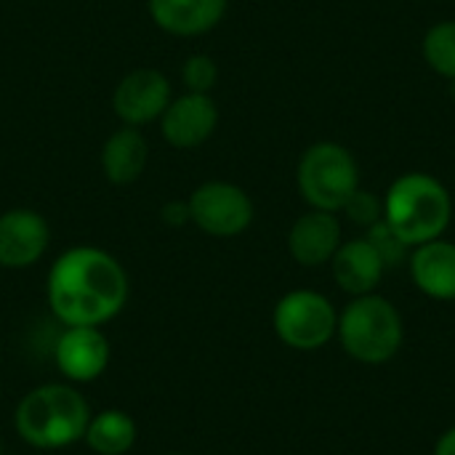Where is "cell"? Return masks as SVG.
<instances>
[{
  "label": "cell",
  "mask_w": 455,
  "mask_h": 455,
  "mask_svg": "<svg viewBox=\"0 0 455 455\" xmlns=\"http://www.w3.org/2000/svg\"><path fill=\"white\" fill-rule=\"evenodd\" d=\"M131 280L125 267L104 248L72 245L48 269L45 299L53 317L67 325L101 328L128 304Z\"/></svg>",
  "instance_id": "1"
},
{
  "label": "cell",
  "mask_w": 455,
  "mask_h": 455,
  "mask_svg": "<svg viewBox=\"0 0 455 455\" xmlns=\"http://www.w3.org/2000/svg\"><path fill=\"white\" fill-rule=\"evenodd\" d=\"M341 213H344L355 227L371 229L373 224H379V221L384 219V197H376L373 192H368V189L360 187V189L347 200V205L341 208Z\"/></svg>",
  "instance_id": "21"
},
{
  "label": "cell",
  "mask_w": 455,
  "mask_h": 455,
  "mask_svg": "<svg viewBox=\"0 0 455 455\" xmlns=\"http://www.w3.org/2000/svg\"><path fill=\"white\" fill-rule=\"evenodd\" d=\"M365 237H368V243L376 248V253L381 256V261L387 264V269H392V267H403V264H408V259H411V245L381 219L379 224H373L371 229H365Z\"/></svg>",
  "instance_id": "19"
},
{
  "label": "cell",
  "mask_w": 455,
  "mask_h": 455,
  "mask_svg": "<svg viewBox=\"0 0 455 455\" xmlns=\"http://www.w3.org/2000/svg\"><path fill=\"white\" fill-rule=\"evenodd\" d=\"M432 455H455V427L445 429V432L437 437Z\"/></svg>",
  "instance_id": "23"
},
{
  "label": "cell",
  "mask_w": 455,
  "mask_h": 455,
  "mask_svg": "<svg viewBox=\"0 0 455 455\" xmlns=\"http://www.w3.org/2000/svg\"><path fill=\"white\" fill-rule=\"evenodd\" d=\"M331 272L336 285L347 293V296H365V293H376V288L384 280L387 264L381 261V256L376 253V248L368 243V237H355V240H344L336 251V256L331 259Z\"/></svg>",
  "instance_id": "14"
},
{
  "label": "cell",
  "mask_w": 455,
  "mask_h": 455,
  "mask_svg": "<svg viewBox=\"0 0 455 455\" xmlns=\"http://www.w3.org/2000/svg\"><path fill=\"white\" fill-rule=\"evenodd\" d=\"M344 243L341 221L336 213L309 208L288 229V253L296 264L317 269L331 264L339 245Z\"/></svg>",
  "instance_id": "12"
},
{
  "label": "cell",
  "mask_w": 455,
  "mask_h": 455,
  "mask_svg": "<svg viewBox=\"0 0 455 455\" xmlns=\"http://www.w3.org/2000/svg\"><path fill=\"white\" fill-rule=\"evenodd\" d=\"M219 128V107L211 93H181L160 115V136L173 149H197Z\"/></svg>",
  "instance_id": "10"
},
{
  "label": "cell",
  "mask_w": 455,
  "mask_h": 455,
  "mask_svg": "<svg viewBox=\"0 0 455 455\" xmlns=\"http://www.w3.org/2000/svg\"><path fill=\"white\" fill-rule=\"evenodd\" d=\"M99 163L104 179L115 187H128L136 179H141L149 163V144L141 128L123 125L115 133H109L107 141L101 144Z\"/></svg>",
  "instance_id": "16"
},
{
  "label": "cell",
  "mask_w": 455,
  "mask_h": 455,
  "mask_svg": "<svg viewBox=\"0 0 455 455\" xmlns=\"http://www.w3.org/2000/svg\"><path fill=\"white\" fill-rule=\"evenodd\" d=\"M109 339L101 328L91 325H67L53 347V363L69 384H91L101 379L109 365Z\"/></svg>",
  "instance_id": "9"
},
{
  "label": "cell",
  "mask_w": 455,
  "mask_h": 455,
  "mask_svg": "<svg viewBox=\"0 0 455 455\" xmlns=\"http://www.w3.org/2000/svg\"><path fill=\"white\" fill-rule=\"evenodd\" d=\"M152 21L176 37H197L221 24L229 0H147Z\"/></svg>",
  "instance_id": "15"
},
{
  "label": "cell",
  "mask_w": 455,
  "mask_h": 455,
  "mask_svg": "<svg viewBox=\"0 0 455 455\" xmlns=\"http://www.w3.org/2000/svg\"><path fill=\"white\" fill-rule=\"evenodd\" d=\"M136 440H139V427L133 416L120 408H104L99 413H91V421L83 437L88 451L96 455L131 453Z\"/></svg>",
  "instance_id": "17"
},
{
  "label": "cell",
  "mask_w": 455,
  "mask_h": 455,
  "mask_svg": "<svg viewBox=\"0 0 455 455\" xmlns=\"http://www.w3.org/2000/svg\"><path fill=\"white\" fill-rule=\"evenodd\" d=\"M51 245V229L43 213L32 208H11L0 213V267L29 269Z\"/></svg>",
  "instance_id": "11"
},
{
  "label": "cell",
  "mask_w": 455,
  "mask_h": 455,
  "mask_svg": "<svg viewBox=\"0 0 455 455\" xmlns=\"http://www.w3.org/2000/svg\"><path fill=\"white\" fill-rule=\"evenodd\" d=\"M160 219L168 224V227H187L192 224V216H189V203L187 200H171L160 208Z\"/></svg>",
  "instance_id": "22"
},
{
  "label": "cell",
  "mask_w": 455,
  "mask_h": 455,
  "mask_svg": "<svg viewBox=\"0 0 455 455\" xmlns=\"http://www.w3.org/2000/svg\"><path fill=\"white\" fill-rule=\"evenodd\" d=\"M421 53L435 75L455 83V19L437 21L427 29L421 40Z\"/></svg>",
  "instance_id": "18"
},
{
  "label": "cell",
  "mask_w": 455,
  "mask_h": 455,
  "mask_svg": "<svg viewBox=\"0 0 455 455\" xmlns=\"http://www.w3.org/2000/svg\"><path fill=\"white\" fill-rule=\"evenodd\" d=\"M384 221L411 248L424 245L448 232L453 221V197L437 176L408 171L397 176L384 195Z\"/></svg>",
  "instance_id": "3"
},
{
  "label": "cell",
  "mask_w": 455,
  "mask_h": 455,
  "mask_svg": "<svg viewBox=\"0 0 455 455\" xmlns=\"http://www.w3.org/2000/svg\"><path fill=\"white\" fill-rule=\"evenodd\" d=\"M0 455H3V453H0Z\"/></svg>",
  "instance_id": "25"
},
{
  "label": "cell",
  "mask_w": 455,
  "mask_h": 455,
  "mask_svg": "<svg viewBox=\"0 0 455 455\" xmlns=\"http://www.w3.org/2000/svg\"><path fill=\"white\" fill-rule=\"evenodd\" d=\"M192 224L219 240L240 237L256 219V205L251 195L232 181H205L189 197Z\"/></svg>",
  "instance_id": "7"
},
{
  "label": "cell",
  "mask_w": 455,
  "mask_h": 455,
  "mask_svg": "<svg viewBox=\"0 0 455 455\" xmlns=\"http://www.w3.org/2000/svg\"><path fill=\"white\" fill-rule=\"evenodd\" d=\"M181 83L192 93H211L219 83V64L208 53H192L181 67Z\"/></svg>",
  "instance_id": "20"
},
{
  "label": "cell",
  "mask_w": 455,
  "mask_h": 455,
  "mask_svg": "<svg viewBox=\"0 0 455 455\" xmlns=\"http://www.w3.org/2000/svg\"><path fill=\"white\" fill-rule=\"evenodd\" d=\"M168 455H192V453H168Z\"/></svg>",
  "instance_id": "24"
},
{
  "label": "cell",
  "mask_w": 455,
  "mask_h": 455,
  "mask_svg": "<svg viewBox=\"0 0 455 455\" xmlns=\"http://www.w3.org/2000/svg\"><path fill=\"white\" fill-rule=\"evenodd\" d=\"M336 328L339 309L320 291H288L272 309V331L293 352H317L328 347L336 339Z\"/></svg>",
  "instance_id": "6"
},
{
  "label": "cell",
  "mask_w": 455,
  "mask_h": 455,
  "mask_svg": "<svg viewBox=\"0 0 455 455\" xmlns=\"http://www.w3.org/2000/svg\"><path fill=\"white\" fill-rule=\"evenodd\" d=\"M413 285L432 301H455V243L437 237L416 245L408 259Z\"/></svg>",
  "instance_id": "13"
},
{
  "label": "cell",
  "mask_w": 455,
  "mask_h": 455,
  "mask_svg": "<svg viewBox=\"0 0 455 455\" xmlns=\"http://www.w3.org/2000/svg\"><path fill=\"white\" fill-rule=\"evenodd\" d=\"M171 99V80L155 67H139L120 77L112 93V107L123 125L141 128L160 120Z\"/></svg>",
  "instance_id": "8"
},
{
  "label": "cell",
  "mask_w": 455,
  "mask_h": 455,
  "mask_svg": "<svg viewBox=\"0 0 455 455\" xmlns=\"http://www.w3.org/2000/svg\"><path fill=\"white\" fill-rule=\"evenodd\" d=\"M336 339L341 349L360 365H387L405 344V323L400 309L381 293L355 296L339 312Z\"/></svg>",
  "instance_id": "4"
},
{
  "label": "cell",
  "mask_w": 455,
  "mask_h": 455,
  "mask_svg": "<svg viewBox=\"0 0 455 455\" xmlns=\"http://www.w3.org/2000/svg\"><path fill=\"white\" fill-rule=\"evenodd\" d=\"M91 405L69 381H48L29 389L13 411L16 437L35 451H64L85 437Z\"/></svg>",
  "instance_id": "2"
},
{
  "label": "cell",
  "mask_w": 455,
  "mask_h": 455,
  "mask_svg": "<svg viewBox=\"0 0 455 455\" xmlns=\"http://www.w3.org/2000/svg\"><path fill=\"white\" fill-rule=\"evenodd\" d=\"M296 187L309 208L341 213L347 200L360 189V165L344 144L315 141L299 157Z\"/></svg>",
  "instance_id": "5"
}]
</instances>
